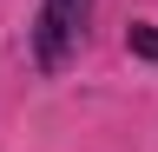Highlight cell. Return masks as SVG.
<instances>
[{
  "label": "cell",
  "instance_id": "obj_1",
  "mask_svg": "<svg viewBox=\"0 0 158 152\" xmlns=\"http://www.w3.org/2000/svg\"><path fill=\"white\" fill-rule=\"evenodd\" d=\"M86 27H92V0H40V20H33V53H40V66H66L79 40H86Z\"/></svg>",
  "mask_w": 158,
  "mask_h": 152
},
{
  "label": "cell",
  "instance_id": "obj_2",
  "mask_svg": "<svg viewBox=\"0 0 158 152\" xmlns=\"http://www.w3.org/2000/svg\"><path fill=\"white\" fill-rule=\"evenodd\" d=\"M125 46L138 53V60H152V66H158V27H145V20H132V33H125Z\"/></svg>",
  "mask_w": 158,
  "mask_h": 152
}]
</instances>
